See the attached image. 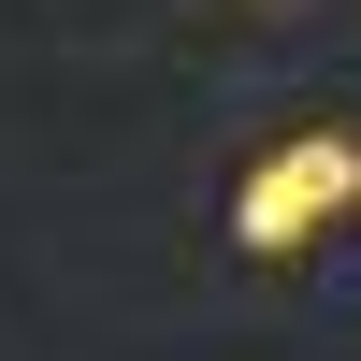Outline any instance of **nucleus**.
<instances>
[{"instance_id": "obj_1", "label": "nucleus", "mask_w": 361, "mask_h": 361, "mask_svg": "<svg viewBox=\"0 0 361 361\" xmlns=\"http://www.w3.org/2000/svg\"><path fill=\"white\" fill-rule=\"evenodd\" d=\"M361 202V145L347 130H289L275 159L246 173V202H231V231H246V260H304L318 231H333Z\"/></svg>"}]
</instances>
